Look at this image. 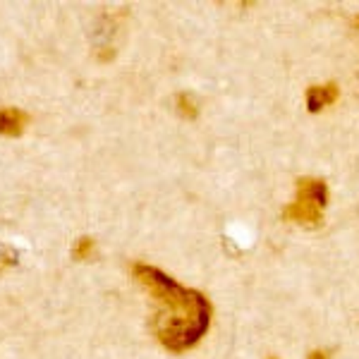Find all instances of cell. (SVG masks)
Segmentation results:
<instances>
[{
  "label": "cell",
  "mask_w": 359,
  "mask_h": 359,
  "mask_svg": "<svg viewBox=\"0 0 359 359\" xmlns=\"http://www.w3.org/2000/svg\"><path fill=\"white\" fill-rule=\"evenodd\" d=\"M132 276L154 299L151 328L158 343L170 352L194 347L211 326V302L206 294L180 285L175 278L149 264H132Z\"/></svg>",
  "instance_id": "cell-1"
},
{
  "label": "cell",
  "mask_w": 359,
  "mask_h": 359,
  "mask_svg": "<svg viewBox=\"0 0 359 359\" xmlns=\"http://www.w3.org/2000/svg\"><path fill=\"white\" fill-rule=\"evenodd\" d=\"M328 201V187L323 180L318 177H299L297 180V194L294 201L285 206L283 218L290 223L306 225V228H314L323 221V208Z\"/></svg>",
  "instance_id": "cell-2"
},
{
  "label": "cell",
  "mask_w": 359,
  "mask_h": 359,
  "mask_svg": "<svg viewBox=\"0 0 359 359\" xmlns=\"http://www.w3.org/2000/svg\"><path fill=\"white\" fill-rule=\"evenodd\" d=\"M29 125V113L22 108H0V135L3 137H20Z\"/></svg>",
  "instance_id": "cell-3"
},
{
  "label": "cell",
  "mask_w": 359,
  "mask_h": 359,
  "mask_svg": "<svg viewBox=\"0 0 359 359\" xmlns=\"http://www.w3.org/2000/svg\"><path fill=\"white\" fill-rule=\"evenodd\" d=\"M338 96H340V91L333 82L309 86V91H306V106H309L311 113H316V111H321V108L338 101Z\"/></svg>",
  "instance_id": "cell-4"
},
{
  "label": "cell",
  "mask_w": 359,
  "mask_h": 359,
  "mask_svg": "<svg viewBox=\"0 0 359 359\" xmlns=\"http://www.w3.org/2000/svg\"><path fill=\"white\" fill-rule=\"evenodd\" d=\"M91 249H94V240H91V237H79L72 254H74V259H86L91 254Z\"/></svg>",
  "instance_id": "cell-5"
}]
</instances>
